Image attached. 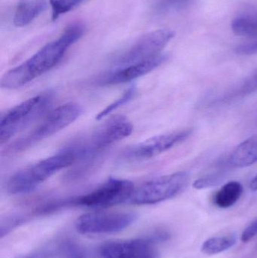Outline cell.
I'll list each match as a JSON object with an SVG mask.
<instances>
[{"instance_id":"10","label":"cell","mask_w":257,"mask_h":258,"mask_svg":"<svg viewBox=\"0 0 257 258\" xmlns=\"http://www.w3.org/2000/svg\"><path fill=\"white\" fill-rule=\"evenodd\" d=\"M191 134L192 129H184L152 137L126 149L121 156V160L134 162L155 157L184 142Z\"/></svg>"},{"instance_id":"7","label":"cell","mask_w":257,"mask_h":258,"mask_svg":"<svg viewBox=\"0 0 257 258\" xmlns=\"http://www.w3.org/2000/svg\"><path fill=\"white\" fill-rule=\"evenodd\" d=\"M135 187L128 180L108 179L98 187L81 197L69 199V206L108 208L129 202Z\"/></svg>"},{"instance_id":"20","label":"cell","mask_w":257,"mask_h":258,"mask_svg":"<svg viewBox=\"0 0 257 258\" xmlns=\"http://www.w3.org/2000/svg\"><path fill=\"white\" fill-rule=\"evenodd\" d=\"M136 94V89L134 87L129 88V89H127L123 94H122V96L119 97L117 100L114 101V102L111 103V104H109L106 108H104V110H101L99 113H98V116H96V119L98 120H101L103 118L106 117V116L110 115V113H113L115 110H117L119 107H122L124 104L128 103V101H131V99L134 98V95Z\"/></svg>"},{"instance_id":"22","label":"cell","mask_w":257,"mask_h":258,"mask_svg":"<svg viewBox=\"0 0 257 258\" xmlns=\"http://www.w3.org/2000/svg\"><path fill=\"white\" fill-rule=\"evenodd\" d=\"M62 254L64 258H84V251L79 245L68 242L62 246Z\"/></svg>"},{"instance_id":"26","label":"cell","mask_w":257,"mask_h":258,"mask_svg":"<svg viewBox=\"0 0 257 258\" xmlns=\"http://www.w3.org/2000/svg\"><path fill=\"white\" fill-rule=\"evenodd\" d=\"M250 188H251L252 190H257V174L253 179H252L251 182H250Z\"/></svg>"},{"instance_id":"27","label":"cell","mask_w":257,"mask_h":258,"mask_svg":"<svg viewBox=\"0 0 257 258\" xmlns=\"http://www.w3.org/2000/svg\"><path fill=\"white\" fill-rule=\"evenodd\" d=\"M16 258H39L36 254H27V255L19 256Z\"/></svg>"},{"instance_id":"18","label":"cell","mask_w":257,"mask_h":258,"mask_svg":"<svg viewBox=\"0 0 257 258\" xmlns=\"http://www.w3.org/2000/svg\"><path fill=\"white\" fill-rule=\"evenodd\" d=\"M235 242L236 238L233 235L211 238L204 242L202 251L208 255H214L232 248Z\"/></svg>"},{"instance_id":"11","label":"cell","mask_w":257,"mask_h":258,"mask_svg":"<svg viewBox=\"0 0 257 258\" xmlns=\"http://www.w3.org/2000/svg\"><path fill=\"white\" fill-rule=\"evenodd\" d=\"M104 258H158V252L152 239L107 242L101 248Z\"/></svg>"},{"instance_id":"3","label":"cell","mask_w":257,"mask_h":258,"mask_svg":"<svg viewBox=\"0 0 257 258\" xmlns=\"http://www.w3.org/2000/svg\"><path fill=\"white\" fill-rule=\"evenodd\" d=\"M133 129L132 124L125 116L109 118L95 129L89 138L74 143L80 153L79 160L77 162L95 165L101 152L114 143L129 136Z\"/></svg>"},{"instance_id":"6","label":"cell","mask_w":257,"mask_h":258,"mask_svg":"<svg viewBox=\"0 0 257 258\" xmlns=\"http://www.w3.org/2000/svg\"><path fill=\"white\" fill-rule=\"evenodd\" d=\"M189 174L184 171L161 176L135 188L129 203L134 205H153L170 200L187 186Z\"/></svg>"},{"instance_id":"15","label":"cell","mask_w":257,"mask_h":258,"mask_svg":"<svg viewBox=\"0 0 257 258\" xmlns=\"http://www.w3.org/2000/svg\"><path fill=\"white\" fill-rule=\"evenodd\" d=\"M46 0H24L17 6L14 24L23 27L30 24L47 9Z\"/></svg>"},{"instance_id":"14","label":"cell","mask_w":257,"mask_h":258,"mask_svg":"<svg viewBox=\"0 0 257 258\" xmlns=\"http://www.w3.org/2000/svg\"><path fill=\"white\" fill-rule=\"evenodd\" d=\"M231 166L244 168L257 162V135L249 138L239 144L229 156Z\"/></svg>"},{"instance_id":"12","label":"cell","mask_w":257,"mask_h":258,"mask_svg":"<svg viewBox=\"0 0 257 258\" xmlns=\"http://www.w3.org/2000/svg\"><path fill=\"white\" fill-rule=\"evenodd\" d=\"M167 58L168 56L167 54L161 53L146 60L119 67L117 69L110 71L100 79L99 83L102 86H113L133 81L156 69L163 64Z\"/></svg>"},{"instance_id":"21","label":"cell","mask_w":257,"mask_h":258,"mask_svg":"<svg viewBox=\"0 0 257 258\" xmlns=\"http://www.w3.org/2000/svg\"><path fill=\"white\" fill-rule=\"evenodd\" d=\"M226 176V170H218L214 173L208 174L205 177H201L193 183V187L198 189H205V188L211 187V186L218 185L221 183Z\"/></svg>"},{"instance_id":"1","label":"cell","mask_w":257,"mask_h":258,"mask_svg":"<svg viewBox=\"0 0 257 258\" xmlns=\"http://www.w3.org/2000/svg\"><path fill=\"white\" fill-rule=\"evenodd\" d=\"M84 32V26L81 23L68 25L60 37L48 42L19 66L8 71L2 78V87L6 89L23 87L52 69Z\"/></svg>"},{"instance_id":"23","label":"cell","mask_w":257,"mask_h":258,"mask_svg":"<svg viewBox=\"0 0 257 258\" xmlns=\"http://www.w3.org/2000/svg\"><path fill=\"white\" fill-rule=\"evenodd\" d=\"M235 51L238 54L244 55L257 54V38L251 42L238 45Z\"/></svg>"},{"instance_id":"24","label":"cell","mask_w":257,"mask_h":258,"mask_svg":"<svg viewBox=\"0 0 257 258\" xmlns=\"http://www.w3.org/2000/svg\"><path fill=\"white\" fill-rule=\"evenodd\" d=\"M257 236V219L252 221L241 234V241L243 242H248Z\"/></svg>"},{"instance_id":"19","label":"cell","mask_w":257,"mask_h":258,"mask_svg":"<svg viewBox=\"0 0 257 258\" xmlns=\"http://www.w3.org/2000/svg\"><path fill=\"white\" fill-rule=\"evenodd\" d=\"M84 1L86 0H50V6L52 11L51 19L55 21L59 16L73 10Z\"/></svg>"},{"instance_id":"8","label":"cell","mask_w":257,"mask_h":258,"mask_svg":"<svg viewBox=\"0 0 257 258\" xmlns=\"http://www.w3.org/2000/svg\"><path fill=\"white\" fill-rule=\"evenodd\" d=\"M137 215L133 212H96L84 214L75 221L82 234H106L122 231L132 225Z\"/></svg>"},{"instance_id":"2","label":"cell","mask_w":257,"mask_h":258,"mask_svg":"<svg viewBox=\"0 0 257 258\" xmlns=\"http://www.w3.org/2000/svg\"><path fill=\"white\" fill-rule=\"evenodd\" d=\"M79 153L73 144L46 159L38 161L15 172L6 183L7 192L13 195L33 190L60 170L78 162Z\"/></svg>"},{"instance_id":"9","label":"cell","mask_w":257,"mask_h":258,"mask_svg":"<svg viewBox=\"0 0 257 258\" xmlns=\"http://www.w3.org/2000/svg\"><path fill=\"white\" fill-rule=\"evenodd\" d=\"M175 36V32L168 29H160L146 33L118 56L114 63L119 67L125 66L158 55Z\"/></svg>"},{"instance_id":"5","label":"cell","mask_w":257,"mask_h":258,"mask_svg":"<svg viewBox=\"0 0 257 258\" xmlns=\"http://www.w3.org/2000/svg\"><path fill=\"white\" fill-rule=\"evenodd\" d=\"M54 95L48 91L23 101L9 110L0 120V144L12 137L42 116L51 105Z\"/></svg>"},{"instance_id":"13","label":"cell","mask_w":257,"mask_h":258,"mask_svg":"<svg viewBox=\"0 0 257 258\" xmlns=\"http://www.w3.org/2000/svg\"><path fill=\"white\" fill-rule=\"evenodd\" d=\"M257 92V69L250 75L229 88L227 91L223 92L220 96L213 98L211 101L212 106L220 104H230L233 101H238L244 97L248 96L252 93Z\"/></svg>"},{"instance_id":"17","label":"cell","mask_w":257,"mask_h":258,"mask_svg":"<svg viewBox=\"0 0 257 258\" xmlns=\"http://www.w3.org/2000/svg\"><path fill=\"white\" fill-rule=\"evenodd\" d=\"M243 190L242 185L239 182H228L216 192L214 197V203L221 209L232 207L240 200Z\"/></svg>"},{"instance_id":"4","label":"cell","mask_w":257,"mask_h":258,"mask_svg":"<svg viewBox=\"0 0 257 258\" xmlns=\"http://www.w3.org/2000/svg\"><path fill=\"white\" fill-rule=\"evenodd\" d=\"M83 109L77 103H67L48 113L34 128L21 137L8 147L7 154H16L55 135L62 129L73 123L82 113Z\"/></svg>"},{"instance_id":"25","label":"cell","mask_w":257,"mask_h":258,"mask_svg":"<svg viewBox=\"0 0 257 258\" xmlns=\"http://www.w3.org/2000/svg\"><path fill=\"white\" fill-rule=\"evenodd\" d=\"M187 1L188 0H161L158 3V8L159 9H167Z\"/></svg>"},{"instance_id":"16","label":"cell","mask_w":257,"mask_h":258,"mask_svg":"<svg viewBox=\"0 0 257 258\" xmlns=\"http://www.w3.org/2000/svg\"><path fill=\"white\" fill-rule=\"evenodd\" d=\"M235 34L246 37L257 38V9H250L238 15L232 23Z\"/></svg>"}]
</instances>
